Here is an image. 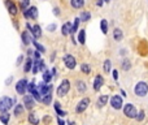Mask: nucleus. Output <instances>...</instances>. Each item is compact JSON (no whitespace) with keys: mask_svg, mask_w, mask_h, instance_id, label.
<instances>
[{"mask_svg":"<svg viewBox=\"0 0 148 125\" xmlns=\"http://www.w3.org/2000/svg\"><path fill=\"white\" fill-rule=\"evenodd\" d=\"M21 38H22V42H23V44H30L31 43V36H30V34H29V31H23L22 34H21Z\"/></svg>","mask_w":148,"mask_h":125,"instance_id":"a211bd4d","label":"nucleus"},{"mask_svg":"<svg viewBox=\"0 0 148 125\" xmlns=\"http://www.w3.org/2000/svg\"><path fill=\"white\" fill-rule=\"evenodd\" d=\"M88 104H90V98H83L82 100L77 104V107H75V112H77V113H82L88 107Z\"/></svg>","mask_w":148,"mask_h":125,"instance_id":"423d86ee","label":"nucleus"},{"mask_svg":"<svg viewBox=\"0 0 148 125\" xmlns=\"http://www.w3.org/2000/svg\"><path fill=\"white\" fill-rule=\"evenodd\" d=\"M110 69H112V61H110L109 59H106L105 61H104V72L108 73V74H109Z\"/></svg>","mask_w":148,"mask_h":125,"instance_id":"393cba45","label":"nucleus"},{"mask_svg":"<svg viewBox=\"0 0 148 125\" xmlns=\"http://www.w3.org/2000/svg\"><path fill=\"white\" fill-rule=\"evenodd\" d=\"M123 113L126 115L127 117H130V119H135V116H136V109H135V107H134V104H131V103H127L126 106L123 107Z\"/></svg>","mask_w":148,"mask_h":125,"instance_id":"20e7f679","label":"nucleus"},{"mask_svg":"<svg viewBox=\"0 0 148 125\" xmlns=\"http://www.w3.org/2000/svg\"><path fill=\"white\" fill-rule=\"evenodd\" d=\"M80 70H82V73H85V74H90L91 73V68H90V65H87V64L80 65Z\"/></svg>","mask_w":148,"mask_h":125,"instance_id":"2f4dec72","label":"nucleus"},{"mask_svg":"<svg viewBox=\"0 0 148 125\" xmlns=\"http://www.w3.org/2000/svg\"><path fill=\"white\" fill-rule=\"evenodd\" d=\"M23 104H17L16 106V108H14V115L16 116H20V115H22V112H23Z\"/></svg>","mask_w":148,"mask_h":125,"instance_id":"c756f323","label":"nucleus"},{"mask_svg":"<svg viewBox=\"0 0 148 125\" xmlns=\"http://www.w3.org/2000/svg\"><path fill=\"white\" fill-rule=\"evenodd\" d=\"M53 14L60 16V9H59V8H53Z\"/></svg>","mask_w":148,"mask_h":125,"instance_id":"c03bdc74","label":"nucleus"},{"mask_svg":"<svg viewBox=\"0 0 148 125\" xmlns=\"http://www.w3.org/2000/svg\"><path fill=\"white\" fill-rule=\"evenodd\" d=\"M9 119H10V115L8 113V112H3V113L0 115V121H1L4 125H8Z\"/></svg>","mask_w":148,"mask_h":125,"instance_id":"412c9836","label":"nucleus"},{"mask_svg":"<svg viewBox=\"0 0 148 125\" xmlns=\"http://www.w3.org/2000/svg\"><path fill=\"white\" fill-rule=\"evenodd\" d=\"M26 89L29 90V93H31V91L35 89V82H30V83H27V86H26Z\"/></svg>","mask_w":148,"mask_h":125,"instance_id":"58836bf2","label":"nucleus"},{"mask_svg":"<svg viewBox=\"0 0 148 125\" xmlns=\"http://www.w3.org/2000/svg\"><path fill=\"white\" fill-rule=\"evenodd\" d=\"M134 91L138 96L143 98V96H145L148 94V85L144 82V81H140V82H138L136 85H135Z\"/></svg>","mask_w":148,"mask_h":125,"instance_id":"f257e3e1","label":"nucleus"},{"mask_svg":"<svg viewBox=\"0 0 148 125\" xmlns=\"http://www.w3.org/2000/svg\"><path fill=\"white\" fill-rule=\"evenodd\" d=\"M108 99H109V96L108 95H101V96H99V99H98V102H96V104H98V107H104L106 104V102H108Z\"/></svg>","mask_w":148,"mask_h":125,"instance_id":"f3484780","label":"nucleus"},{"mask_svg":"<svg viewBox=\"0 0 148 125\" xmlns=\"http://www.w3.org/2000/svg\"><path fill=\"white\" fill-rule=\"evenodd\" d=\"M103 85H104V78L101 77V76H96L95 80H93V89H95L96 91H99Z\"/></svg>","mask_w":148,"mask_h":125,"instance_id":"f8f14e48","label":"nucleus"},{"mask_svg":"<svg viewBox=\"0 0 148 125\" xmlns=\"http://www.w3.org/2000/svg\"><path fill=\"white\" fill-rule=\"evenodd\" d=\"M29 121H30V124H33V125H38L39 124V119H38V116H36V113H30L29 115Z\"/></svg>","mask_w":148,"mask_h":125,"instance_id":"4be33fe9","label":"nucleus"},{"mask_svg":"<svg viewBox=\"0 0 148 125\" xmlns=\"http://www.w3.org/2000/svg\"><path fill=\"white\" fill-rule=\"evenodd\" d=\"M135 119L138 120V121H143L144 120V111H140L136 113V116H135Z\"/></svg>","mask_w":148,"mask_h":125,"instance_id":"e433bc0d","label":"nucleus"},{"mask_svg":"<svg viewBox=\"0 0 148 125\" xmlns=\"http://www.w3.org/2000/svg\"><path fill=\"white\" fill-rule=\"evenodd\" d=\"M53 107H55V109H56L57 115H60V116H65V115H66L64 111H61V108H60V103H59V102H56V103L53 104Z\"/></svg>","mask_w":148,"mask_h":125,"instance_id":"72a5a7b5","label":"nucleus"},{"mask_svg":"<svg viewBox=\"0 0 148 125\" xmlns=\"http://www.w3.org/2000/svg\"><path fill=\"white\" fill-rule=\"evenodd\" d=\"M22 60H23V56H20V57H18V59H17V62H16V64H17V65H20L21 62H22Z\"/></svg>","mask_w":148,"mask_h":125,"instance_id":"a18cd8bd","label":"nucleus"},{"mask_svg":"<svg viewBox=\"0 0 148 125\" xmlns=\"http://www.w3.org/2000/svg\"><path fill=\"white\" fill-rule=\"evenodd\" d=\"M70 4L74 9H80L85 5V0H70Z\"/></svg>","mask_w":148,"mask_h":125,"instance_id":"dca6fc26","label":"nucleus"},{"mask_svg":"<svg viewBox=\"0 0 148 125\" xmlns=\"http://www.w3.org/2000/svg\"><path fill=\"white\" fill-rule=\"evenodd\" d=\"M79 22H80L79 17H75V20H74V25L72 26V31H70V34L77 33V31H78V26H79Z\"/></svg>","mask_w":148,"mask_h":125,"instance_id":"b1692460","label":"nucleus"},{"mask_svg":"<svg viewBox=\"0 0 148 125\" xmlns=\"http://www.w3.org/2000/svg\"><path fill=\"white\" fill-rule=\"evenodd\" d=\"M100 27H101V31H103L104 34L108 33V21H106V20H101L100 21Z\"/></svg>","mask_w":148,"mask_h":125,"instance_id":"c85d7f7f","label":"nucleus"},{"mask_svg":"<svg viewBox=\"0 0 148 125\" xmlns=\"http://www.w3.org/2000/svg\"><path fill=\"white\" fill-rule=\"evenodd\" d=\"M64 62H65V65H66L68 69H74L75 65H77L75 57L72 56V55H65L64 56Z\"/></svg>","mask_w":148,"mask_h":125,"instance_id":"0eeeda50","label":"nucleus"},{"mask_svg":"<svg viewBox=\"0 0 148 125\" xmlns=\"http://www.w3.org/2000/svg\"><path fill=\"white\" fill-rule=\"evenodd\" d=\"M122 104H123V100H122V98L119 95H113L110 98V106L114 109H121Z\"/></svg>","mask_w":148,"mask_h":125,"instance_id":"39448f33","label":"nucleus"},{"mask_svg":"<svg viewBox=\"0 0 148 125\" xmlns=\"http://www.w3.org/2000/svg\"><path fill=\"white\" fill-rule=\"evenodd\" d=\"M113 38H114V41L116 42H121L122 41V38H123V33H122L121 29H118V27L114 29L113 30Z\"/></svg>","mask_w":148,"mask_h":125,"instance_id":"4468645a","label":"nucleus"},{"mask_svg":"<svg viewBox=\"0 0 148 125\" xmlns=\"http://www.w3.org/2000/svg\"><path fill=\"white\" fill-rule=\"evenodd\" d=\"M35 106V102H34V98L31 95H25L23 96V107L27 109H31Z\"/></svg>","mask_w":148,"mask_h":125,"instance_id":"9d476101","label":"nucleus"},{"mask_svg":"<svg viewBox=\"0 0 148 125\" xmlns=\"http://www.w3.org/2000/svg\"><path fill=\"white\" fill-rule=\"evenodd\" d=\"M51 80H52V74L48 72V70H44V73H43V81H44V83H49V82H51Z\"/></svg>","mask_w":148,"mask_h":125,"instance_id":"a878e982","label":"nucleus"},{"mask_svg":"<svg viewBox=\"0 0 148 125\" xmlns=\"http://www.w3.org/2000/svg\"><path fill=\"white\" fill-rule=\"evenodd\" d=\"M51 100H52V94L51 93L46 94V95H44V98H42V102H43L44 104H49V103H51Z\"/></svg>","mask_w":148,"mask_h":125,"instance_id":"473e14b6","label":"nucleus"},{"mask_svg":"<svg viewBox=\"0 0 148 125\" xmlns=\"http://www.w3.org/2000/svg\"><path fill=\"white\" fill-rule=\"evenodd\" d=\"M27 12H29L30 18H33V20H36V18H38V8L36 7H30L27 9Z\"/></svg>","mask_w":148,"mask_h":125,"instance_id":"6ab92c4d","label":"nucleus"},{"mask_svg":"<svg viewBox=\"0 0 148 125\" xmlns=\"http://www.w3.org/2000/svg\"><path fill=\"white\" fill-rule=\"evenodd\" d=\"M31 42H33V43H34V46H35L36 51H39V52H44V51H46V48H44V47L42 46V44H39L36 41H31Z\"/></svg>","mask_w":148,"mask_h":125,"instance_id":"c9c22d12","label":"nucleus"},{"mask_svg":"<svg viewBox=\"0 0 148 125\" xmlns=\"http://www.w3.org/2000/svg\"><path fill=\"white\" fill-rule=\"evenodd\" d=\"M103 3H104V0H98V1H96V4H98L99 7H101V5H103Z\"/></svg>","mask_w":148,"mask_h":125,"instance_id":"49530a36","label":"nucleus"},{"mask_svg":"<svg viewBox=\"0 0 148 125\" xmlns=\"http://www.w3.org/2000/svg\"><path fill=\"white\" fill-rule=\"evenodd\" d=\"M70 31H72V25H70V22L64 23V25H62V27H61L62 35H68V34H70Z\"/></svg>","mask_w":148,"mask_h":125,"instance_id":"aec40b11","label":"nucleus"},{"mask_svg":"<svg viewBox=\"0 0 148 125\" xmlns=\"http://www.w3.org/2000/svg\"><path fill=\"white\" fill-rule=\"evenodd\" d=\"M5 5H7V8H8V10H9V13L12 16H14V14H17V7H16V4L12 1V0H5Z\"/></svg>","mask_w":148,"mask_h":125,"instance_id":"9b49d317","label":"nucleus"},{"mask_svg":"<svg viewBox=\"0 0 148 125\" xmlns=\"http://www.w3.org/2000/svg\"><path fill=\"white\" fill-rule=\"evenodd\" d=\"M39 69L42 70H46V64H44L43 60H40V62H39Z\"/></svg>","mask_w":148,"mask_h":125,"instance_id":"a19ab883","label":"nucleus"},{"mask_svg":"<svg viewBox=\"0 0 148 125\" xmlns=\"http://www.w3.org/2000/svg\"><path fill=\"white\" fill-rule=\"evenodd\" d=\"M51 74H53V76H57V73H56V68H53V69H52V73Z\"/></svg>","mask_w":148,"mask_h":125,"instance_id":"09e8293b","label":"nucleus"},{"mask_svg":"<svg viewBox=\"0 0 148 125\" xmlns=\"http://www.w3.org/2000/svg\"><path fill=\"white\" fill-rule=\"evenodd\" d=\"M26 86H27V80L22 78V80H20L17 83H16V91L22 95V94H25V91H26Z\"/></svg>","mask_w":148,"mask_h":125,"instance_id":"6e6552de","label":"nucleus"},{"mask_svg":"<svg viewBox=\"0 0 148 125\" xmlns=\"http://www.w3.org/2000/svg\"><path fill=\"white\" fill-rule=\"evenodd\" d=\"M78 42H79L80 44H85V42H86V31L85 30H80L79 33H78Z\"/></svg>","mask_w":148,"mask_h":125,"instance_id":"5701e85b","label":"nucleus"},{"mask_svg":"<svg viewBox=\"0 0 148 125\" xmlns=\"http://www.w3.org/2000/svg\"><path fill=\"white\" fill-rule=\"evenodd\" d=\"M31 34L35 36V39L40 38V36H42V29H40V26H39V25L33 26V27H31Z\"/></svg>","mask_w":148,"mask_h":125,"instance_id":"2eb2a0df","label":"nucleus"},{"mask_svg":"<svg viewBox=\"0 0 148 125\" xmlns=\"http://www.w3.org/2000/svg\"><path fill=\"white\" fill-rule=\"evenodd\" d=\"M57 122H59V125H65V122L62 121L61 119H59V120H57Z\"/></svg>","mask_w":148,"mask_h":125,"instance_id":"de8ad7c7","label":"nucleus"},{"mask_svg":"<svg viewBox=\"0 0 148 125\" xmlns=\"http://www.w3.org/2000/svg\"><path fill=\"white\" fill-rule=\"evenodd\" d=\"M34 52V56H35V59H40V52L39 51H33Z\"/></svg>","mask_w":148,"mask_h":125,"instance_id":"37998d69","label":"nucleus"},{"mask_svg":"<svg viewBox=\"0 0 148 125\" xmlns=\"http://www.w3.org/2000/svg\"><path fill=\"white\" fill-rule=\"evenodd\" d=\"M70 90V82L69 80H64L61 82V85L57 87V95L59 96H65Z\"/></svg>","mask_w":148,"mask_h":125,"instance_id":"7ed1b4c3","label":"nucleus"},{"mask_svg":"<svg viewBox=\"0 0 148 125\" xmlns=\"http://www.w3.org/2000/svg\"><path fill=\"white\" fill-rule=\"evenodd\" d=\"M104 1H105V3H109V1H110V0H104Z\"/></svg>","mask_w":148,"mask_h":125,"instance_id":"8fccbe9b","label":"nucleus"},{"mask_svg":"<svg viewBox=\"0 0 148 125\" xmlns=\"http://www.w3.org/2000/svg\"><path fill=\"white\" fill-rule=\"evenodd\" d=\"M112 73H113V78H114V80H118V70H113V72H112Z\"/></svg>","mask_w":148,"mask_h":125,"instance_id":"79ce46f5","label":"nucleus"},{"mask_svg":"<svg viewBox=\"0 0 148 125\" xmlns=\"http://www.w3.org/2000/svg\"><path fill=\"white\" fill-rule=\"evenodd\" d=\"M29 4H30V0H21V9L25 10Z\"/></svg>","mask_w":148,"mask_h":125,"instance_id":"4c0bfd02","label":"nucleus"},{"mask_svg":"<svg viewBox=\"0 0 148 125\" xmlns=\"http://www.w3.org/2000/svg\"><path fill=\"white\" fill-rule=\"evenodd\" d=\"M36 90L39 91V94H40V95H46V94L51 93L52 86L51 85H47V83H44V82H40L38 86H36Z\"/></svg>","mask_w":148,"mask_h":125,"instance_id":"1a4fd4ad","label":"nucleus"},{"mask_svg":"<svg viewBox=\"0 0 148 125\" xmlns=\"http://www.w3.org/2000/svg\"><path fill=\"white\" fill-rule=\"evenodd\" d=\"M31 67H33V60H31L30 57H27V59H26V62H25V67H23V70L27 73L29 70L31 69Z\"/></svg>","mask_w":148,"mask_h":125,"instance_id":"cd10ccee","label":"nucleus"},{"mask_svg":"<svg viewBox=\"0 0 148 125\" xmlns=\"http://www.w3.org/2000/svg\"><path fill=\"white\" fill-rule=\"evenodd\" d=\"M13 106V99H10L9 96H3L0 98V112H8V109H10Z\"/></svg>","mask_w":148,"mask_h":125,"instance_id":"f03ea898","label":"nucleus"},{"mask_svg":"<svg viewBox=\"0 0 148 125\" xmlns=\"http://www.w3.org/2000/svg\"><path fill=\"white\" fill-rule=\"evenodd\" d=\"M56 29H57V25H56V23H51V25L47 26V30L51 31V33H52V31H55Z\"/></svg>","mask_w":148,"mask_h":125,"instance_id":"ea45409f","label":"nucleus"},{"mask_svg":"<svg viewBox=\"0 0 148 125\" xmlns=\"http://www.w3.org/2000/svg\"><path fill=\"white\" fill-rule=\"evenodd\" d=\"M75 87H77V91L79 94H85L86 89H87V86H86V82L82 80H78L77 82H75Z\"/></svg>","mask_w":148,"mask_h":125,"instance_id":"ddd939ff","label":"nucleus"},{"mask_svg":"<svg viewBox=\"0 0 148 125\" xmlns=\"http://www.w3.org/2000/svg\"><path fill=\"white\" fill-rule=\"evenodd\" d=\"M90 18H91V13L90 12H86V10H85V12L80 13V17H79L80 21H85V22H87Z\"/></svg>","mask_w":148,"mask_h":125,"instance_id":"bb28decb","label":"nucleus"},{"mask_svg":"<svg viewBox=\"0 0 148 125\" xmlns=\"http://www.w3.org/2000/svg\"><path fill=\"white\" fill-rule=\"evenodd\" d=\"M31 94H33V98L34 99H36L38 102H42V95L39 94V91L36 90V89H34V90L31 91Z\"/></svg>","mask_w":148,"mask_h":125,"instance_id":"f704fd0d","label":"nucleus"},{"mask_svg":"<svg viewBox=\"0 0 148 125\" xmlns=\"http://www.w3.org/2000/svg\"><path fill=\"white\" fill-rule=\"evenodd\" d=\"M130 68H131V62H130L129 59H125L123 61H122V69L123 70H129Z\"/></svg>","mask_w":148,"mask_h":125,"instance_id":"7c9ffc66","label":"nucleus"}]
</instances>
